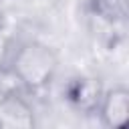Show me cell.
<instances>
[{
	"label": "cell",
	"mask_w": 129,
	"mask_h": 129,
	"mask_svg": "<svg viewBox=\"0 0 129 129\" xmlns=\"http://www.w3.org/2000/svg\"><path fill=\"white\" fill-rule=\"evenodd\" d=\"M58 71V54L52 46L40 40L24 42L12 58L14 79L28 91L46 89Z\"/></svg>",
	"instance_id": "cell-1"
},
{
	"label": "cell",
	"mask_w": 129,
	"mask_h": 129,
	"mask_svg": "<svg viewBox=\"0 0 129 129\" xmlns=\"http://www.w3.org/2000/svg\"><path fill=\"white\" fill-rule=\"evenodd\" d=\"M103 85L95 77L79 75L73 77L64 87V101L83 115H93L99 109L101 97H103Z\"/></svg>",
	"instance_id": "cell-2"
},
{
	"label": "cell",
	"mask_w": 129,
	"mask_h": 129,
	"mask_svg": "<svg viewBox=\"0 0 129 129\" xmlns=\"http://www.w3.org/2000/svg\"><path fill=\"white\" fill-rule=\"evenodd\" d=\"M97 113L103 127L125 129L129 123V91L121 85L103 91Z\"/></svg>",
	"instance_id": "cell-3"
},
{
	"label": "cell",
	"mask_w": 129,
	"mask_h": 129,
	"mask_svg": "<svg viewBox=\"0 0 129 129\" xmlns=\"http://www.w3.org/2000/svg\"><path fill=\"white\" fill-rule=\"evenodd\" d=\"M34 125V111L30 103L20 97L16 91H8L0 97V127H22L28 129Z\"/></svg>",
	"instance_id": "cell-4"
},
{
	"label": "cell",
	"mask_w": 129,
	"mask_h": 129,
	"mask_svg": "<svg viewBox=\"0 0 129 129\" xmlns=\"http://www.w3.org/2000/svg\"><path fill=\"white\" fill-rule=\"evenodd\" d=\"M93 14L107 24H119L127 18V0H91Z\"/></svg>",
	"instance_id": "cell-5"
}]
</instances>
